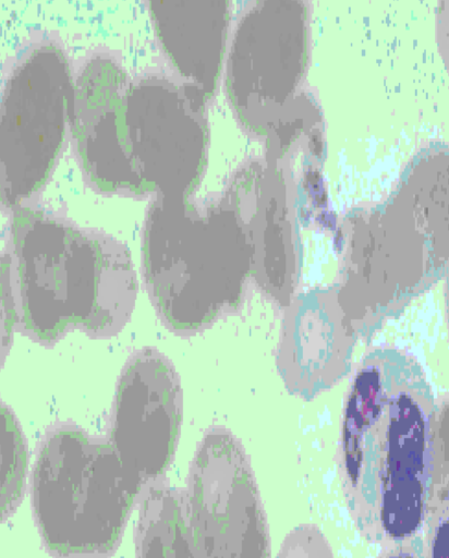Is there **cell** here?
<instances>
[{
  "instance_id": "obj_1",
  "label": "cell",
  "mask_w": 449,
  "mask_h": 558,
  "mask_svg": "<svg viewBox=\"0 0 449 558\" xmlns=\"http://www.w3.org/2000/svg\"><path fill=\"white\" fill-rule=\"evenodd\" d=\"M144 483L111 444L63 429L41 447L32 505L47 547L62 557H99L117 545Z\"/></svg>"
},
{
  "instance_id": "obj_2",
  "label": "cell",
  "mask_w": 449,
  "mask_h": 558,
  "mask_svg": "<svg viewBox=\"0 0 449 558\" xmlns=\"http://www.w3.org/2000/svg\"><path fill=\"white\" fill-rule=\"evenodd\" d=\"M24 328L51 341L69 327L96 336L117 332L130 316L135 278L129 257L87 242L27 236L16 247Z\"/></svg>"
},
{
  "instance_id": "obj_3",
  "label": "cell",
  "mask_w": 449,
  "mask_h": 558,
  "mask_svg": "<svg viewBox=\"0 0 449 558\" xmlns=\"http://www.w3.org/2000/svg\"><path fill=\"white\" fill-rule=\"evenodd\" d=\"M179 388L174 371L154 351L138 355L121 377L110 444L143 483L161 475L171 461L181 415Z\"/></svg>"
},
{
  "instance_id": "obj_4",
  "label": "cell",
  "mask_w": 449,
  "mask_h": 558,
  "mask_svg": "<svg viewBox=\"0 0 449 558\" xmlns=\"http://www.w3.org/2000/svg\"><path fill=\"white\" fill-rule=\"evenodd\" d=\"M244 488L232 440L209 434L193 461L187 497L202 558H243Z\"/></svg>"
},
{
  "instance_id": "obj_5",
  "label": "cell",
  "mask_w": 449,
  "mask_h": 558,
  "mask_svg": "<svg viewBox=\"0 0 449 558\" xmlns=\"http://www.w3.org/2000/svg\"><path fill=\"white\" fill-rule=\"evenodd\" d=\"M137 558H202L189 499L168 487L144 495L137 522Z\"/></svg>"
},
{
  "instance_id": "obj_6",
  "label": "cell",
  "mask_w": 449,
  "mask_h": 558,
  "mask_svg": "<svg viewBox=\"0 0 449 558\" xmlns=\"http://www.w3.org/2000/svg\"><path fill=\"white\" fill-rule=\"evenodd\" d=\"M26 451L13 415L1 408V515L17 506L24 487Z\"/></svg>"
},
{
  "instance_id": "obj_7",
  "label": "cell",
  "mask_w": 449,
  "mask_h": 558,
  "mask_svg": "<svg viewBox=\"0 0 449 558\" xmlns=\"http://www.w3.org/2000/svg\"><path fill=\"white\" fill-rule=\"evenodd\" d=\"M448 292H449V288H448Z\"/></svg>"
}]
</instances>
